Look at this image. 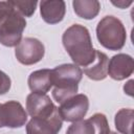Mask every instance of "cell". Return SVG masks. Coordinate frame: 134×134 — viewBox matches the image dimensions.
<instances>
[{
    "mask_svg": "<svg viewBox=\"0 0 134 134\" xmlns=\"http://www.w3.org/2000/svg\"><path fill=\"white\" fill-rule=\"evenodd\" d=\"M133 70V58L127 53H117L108 62V74L115 81H122L129 77Z\"/></svg>",
    "mask_w": 134,
    "mask_h": 134,
    "instance_id": "cell-11",
    "label": "cell"
},
{
    "mask_svg": "<svg viewBox=\"0 0 134 134\" xmlns=\"http://www.w3.org/2000/svg\"><path fill=\"white\" fill-rule=\"evenodd\" d=\"M27 83L32 92L46 94L52 87L51 69H40L31 72L28 76Z\"/></svg>",
    "mask_w": 134,
    "mask_h": 134,
    "instance_id": "cell-13",
    "label": "cell"
},
{
    "mask_svg": "<svg viewBox=\"0 0 134 134\" xmlns=\"http://www.w3.org/2000/svg\"><path fill=\"white\" fill-rule=\"evenodd\" d=\"M74 13L83 19H94L100 9V3L97 0H74L72 2Z\"/></svg>",
    "mask_w": 134,
    "mask_h": 134,
    "instance_id": "cell-15",
    "label": "cell"
},
{
    "mask_svg": "<svg viewBox=\"0 0 134 134\" xmlns=\"http://www.w3.org/2000/svg\"><path fill=\"white\" fill-rule=\"evenodd\" d=\"M52 96L55 102L62 104L76 94L79 83L83 77L82 69L74 64H62L51 69Z\"/></svg>",
    "mask_w": 134,
    "mask_h": 134,
    "instance_id": "cell-2",
    "label": "cell"
},
{
    "mask_svg": "<svg viewBox=\"0 0 134 134\" xmlns=\"http://www.w3.org/2000/svg\"><path fill=\"white\" fill-rule=\"evenodd\" d=\"M13 7L23 17H31L36 12L37 1H10Z\"/></svg>",
    "mask_w": 134,
    "mask_h": 134,
    "instance_id": "cell-17",
    "label": "cell"
},
{
    "mask_svg": "<svg viewBox=\"0 0 134 134\" xmlns=\"http://www.w3.org/2000/svg\"><path fill=\"white\" fill-rule=\"evenodd\" d=\"M66 13V3L63 0H44L40 2V14L48 24L61 22Z\"/></svg>",
    "mask_w": 134,
    "mask_h": 134,
    "instance_id": "cell-12",
    "label": "cell"
},
{
    "mask_svg": "<svg viewBox=\"0 0 134 134\" xmlns=\"http://www.w3.org/2000/svg\"><path fill=\"white\" fill-rule=\"evenodd\" d=\"M63 126V119L57 109L48 116L31 117L26 125V134H58Z\"/></svg>",
    "mask_w": 134,
    "mask_h": 134,
    "instance_id": "cell-8",
    "label": "cell"
},
{
    "mask_svg": "<svg viewBox=\"0 0 134 134\" xmlns=\"http://www.w3.org/2000/svg\"><path fill=\"white\" fill-rule=\"evenodd\" d=\"M109 134H117V133H115V132H111V131H110Z\"/></svg>",
    "mask_w": 134,
    "mask_h": 134,
    "instance_id": "cell-21",
    "label": "cell"
},
{
    "mask_svg": "<svg viewBox=\"0 0 134 134\" xmlns=\"http://www.w3.org/2000/svg\"><path fill=\"white\" fill-rule=\"evenodd\" d=\"M134 111L132 109H120L114 117L116 130L121 134H132Z\"/></svg>",
    "mask_w": 134,
    "mask_h": 134,
    "instance_id": "cell-16",
    "label": "cell"
},
{
    "mask_svg": "<svg viewBox=\"0 0 134 134\" xmlns=\"http://www.w3.org/2000/svg\"><path fill=\"white\" fill-rule=\"evenodd\" d=\"M110 127L107 117L103 113H95L88 119L72 122L66 134H109Z\"/></svg>",
    "mask_w": 134,
    "mask_h": 134,
    "instance_id": "cell-7",
    "label": "cell"
},
{
    "mask_svg": "<svg viewBox=\"0 0 134 134\" xmlns=\"http://www.w3.org/2000/svg\"><path fill=\"white\" fill-rule=\"evenodd\" d=\"M45 54L43 43L36 38H24L16 46L15 55L23 65H34L40 62Z\"/></svg>",
    "mask_w": 134,
    "mask_h": 134,
    "instance_id": "cell-5",
    "label": "cell"
},
{
    "mask_svg": "<svg viewBox=\"0 0 134 134\" xmlns=\"http://www.w3.org/2000/svg\"><path fill=\"white\" fill-rule=\"evenodd\" d=\"M112 4L119 7V8H126V7H128L129 5L132 4V1H125V0H120V1H117V2L112 1Z\"/></svg>",
    "mask_w": 134,
    "mask_h": 134,
    "instance_id": "cell-19",
    "label": "cell"
},
{
    "mask_svg": "<svg viewBox=\"0 0 134 134\" xmlns=\"http://www.w3.org/2000/svg\"><path fill=\"white\" fill-rule=\"evenodd\" d=\"M27 121V113L17 100L0 104V128H21Z\"/></svg>",
    "mask_w": 134,
    "mask_h": 134,
    "instance_id": "cell-9",
    "label": "cell"
},
{
    "mask_svg": "<svg viewBox=\"0 0 134 134\" xmlns=\"http://www.w3.org/2000/svg\"><path fill=\"white\" fill-rule=\"evenodd\" d=\"M89 109V99L85 94H75L63 102L58 108L63 120L74 122L83 119Z\"/></svg>",
    "mask_w": 134,
    "mask_h": 134,
    "instance_id": "cell-6",
    "label": "cell"
},
{
    "mask_svg": "<svg viewBox=\"0 0 134 134\" xmlns=\"http://www.w3.org/2000/svg\"><path fill=\"white\" fill-rule=\"evenodd\" d=\"M132 86H133V80H130L125 86H124V90H125V93H128L129 95H133V89H132Z\"/></svg>",
    "mask_w": 134,
    "mask_h": 134,
    "instance_id": "cell-20",
    "label": "cell"
},
{
    "mask_svg": "<svg viewBox=\"0 0 134 134\" xmlns=\"http://www.w3.org/2000/svg\"><path fill=\"white\" fill-rule=\"evenodd\" d=\"M25 27V18L13 7L10 1H0V43L7 47L17 46Z\"/></svg>",
    "mask_w": 134,
    "mask_h": 134,
    "instance_id": "cell-3",
    "label": "cell"
},
{
    "mask_svg": "<svg viewBox=\"0 0 134 134\" xmlns=\"http://www.w3.org/2000/svg\"><path fill=\"white\" fill-rule=\"evenodd\" d=\"M57 107L47 94L31 92L26 98V110L31 117H43L50 115Z\"/></svg>",
    "mask_w": 134,
    "mask_h": 134,
    "instance_id": "cell-10",
    "label": "cell"
},
{
    "mask_svg": "<svg viewBox=\"0 0 134 134\" xmlns=\"http://www.w3.org/2000/svg\"><path fill=\"white\" fill-rule=\"evenodd\" d=\"M96 38L109 50H120L126 43L127 32L122 22L114 16L104 17L96 26Z\"/></svg>",
    "mask_w": 134,
    "mask_h": 134,
    "instance_id": "cell-4",
    "label": "cell"
},
{
    "mask_svg": "<svg viewBox=\"0 0 134 134\" xmlns=\"http://www.w3.org/2000/svg\"><path fill=\"white\" fill-rule=\"evenodd\" d=\"M10 86H12V81L9 76L5 72L0 70V95L8 92V90L10 89Z\"/></svg>",
    "mask_w": 134,
    "mask_h": 134,
    "instance_id": "cell-18",
    "label": "cell"
},
{
    "mask_svg": "<svg viewBox=\"0 0 134 134\" xmlns=\"http://www.w3.org/2000/svg\"><path fill=\"white\" fill-rule=\"evenodd\" d=\"M108 62L109 59L107 54L95 49V58L90 65L84 67V72L90 80H105L108 75Z\"/></svg>",
    "mask_w": 134,
    "mask_h": 134,
    "instance_id": "cell-14",
    "label": "cell"
},
{
    "mask_svg": "<svg viewBox=\"0 0 134 134\" xmlns=\"http://www.w3.org/2000/svg\"><path fill=\"white\" fill-rule=\"evenodd\" d=\"M62 42L74 65L87 67L93 62L95 49H93L87 27L81 24H72L64 31Z\"/></svg>",
    "mask_w": 134,
    "mask_h": 134,
    "instance_id": "cell-1",
    "label": "cell"
}]
</instances>
